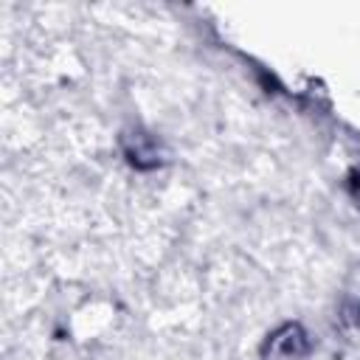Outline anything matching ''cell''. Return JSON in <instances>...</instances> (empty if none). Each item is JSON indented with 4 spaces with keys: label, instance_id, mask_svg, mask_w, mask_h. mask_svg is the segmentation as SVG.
<instances>
[{
    "label": "cell",
    "instance_id": "obj_1",
    "mask_svg": "<svg viewBox=\"0 0 360 360\" xmlns=\"http://www.w3.org/2000/svg\"><path fill=\"white\" fill-rule=\"evenodd\" d=\"M304 349H307V340H304V332H301L298 326H284L281 332H276V335L270 338V352L281 354L284 360L298 357Z\"/></svg>",
    "mask_w": 360,
    "mask_h": 360
},
{
    "label": "cell",
    "instance_id": "obj_2",
    "mask_svg": "<svg viewBox=\"0 0 360 360\" xmlns=\"http://www.w3.org/2000/svg\"><path fill=\"white\" fill-rule=\"evenodd\" d=\"M352 194H354V200H357V205H360V177L352 180Z\"/></svg>",
    "mask_w": 360,
    "mask_h": 360
}]
</instances>
